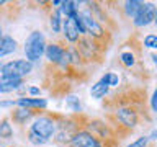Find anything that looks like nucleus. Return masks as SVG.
Here are the masks:
<instances>
[{
  "label": "nucleus",
  "instance_id": "nucleus-16",
  "mask_svg": "<svg viewBox=\"0 0 157 147\" xmlns=\"http://www.w3.org/2000/svg\"><path fill=\"white\" fill-rule=\"evenodd\" d=\"M141 0H128V2H124V7H123V12H124V17L128 18H134L137 12H139V8L142 7Z\"/></svg>",
  "mask_w": 157,
  "mask_h": 147
},
{
  "label": "nucleus",
  "instance_id": "nucleus-10",
  "mask_svg": "<svg viewBox=\"0 0 157 147\" xmlns=\"http://www.w3.org/2000/svg\"><path fill=\"white\" fill-rule=\"evenodd\" d=\"M15 106L36 111V110H46L48 101L44 100V98H26V96H21V98H18V100H15ZM36 113H39V111H36Z\"/></svg>",
  "mask_w": 157,
  "mask_h": 147
},
{
  "label": "nucleus",
  "instance_id": "nucleus-25",
  "mask_svg": "<svg viewBox=\"0 0 157 147\" xmlns=\"http://www.w3.org/2000/svg\"><path fill=\"white\" fill-rule=\"evenodd\" d=\"M147 142H149V139H147V136H142V137H139L137 141H134V142H131L128 147H147Z\"/></svg>",
  "mask_w": 157,
  "mask_h": 147
},
{
  "label": "nucleus",
  "instance_id": "nucleus-6",
  "mask_svg": "<svg viewBox=\"0 0 157 147\" xmlns=\"http://www.w3.org/2000/svg\"><path fill=\"white\" fill-rule=\"evenodd\" d=\"M31 70H33V64L29 61H25V59L10 61L7 64H3L2 69H0L2 75H12V77H20V78L31 74Z\"/></svg>",
  "mask_w": 157,
  "mask_h": 147
},
{
  "label": "nucleus",
  "instance_id": "nucleus-9",
  "mask_svg": "<svg viewBox=\"0 0 157 147\" xmlns=\"http://www.w3.org/2000/svg\"><path fill=\"white\" fill-rule=\"evenodd\" d=\"M64 52H66V47L57 43L46 44V47H44V56H46L49 64H52V66H59V62L62 61Z\"/></svg>",
  "mask_w": 157,
  "mask_h": 147
},
{
  "label": "nucleus",
  "instance_id": "nucleus-15",
  "mask_svg": "<svg viewBox=\"0 0 157 147\" xmlns=\"http://www.w3.org/2000/svg\"><path fill=\"white\" fill-rule=\"evenodd\" d=\"M120 62H121V66L126 67V69L134 67L137 64V54L132 51V49L131 51H121L120 52Z\"/></svg>",
  "mask_w": 157,
  "mask_h": 147
},
{
  "label": "nucleus",
  "instance_id": "nucleus-12",
  "mask_svg": "<svg viewBox=\"0 0 157 147\" xmlns=\"http://www.w3.org/2000/svg\"><path fill=\"white\" fill-rule=\"evenodd\" d=\"M23 85V78L12 77V75H0V93H8L18 90Z\"/></svg>",
  "mask_w": 157,
  "mask_h": 147
},
{
  "label": "nucleus",
  "instance_id": "nucleus-21",
  "mask_svg": "<svg viewBox=\"0 0 157 147\" xmlns=\"http://www.w3.org/2000/svg\"><path fill=\"white\" fill-rule=\"evenodd\" d=\"M28 141L31 142L33 145H36V147H39V145H43V144H46V139H43V137H39L38 134H34V132H31V131H28Z\"/></svg>",
  "mask_w": 157,
  "mask_h": 147
},
{
  "label": "nucleus",
  "instance_id": "nucleus-14",
  "mask_svg": "<svg viewBox=\"0 0 157 147\" xmlns=\"http://www.w3.org/2000/svg\"><path fill=\"white\" fill-rule=\"evenodd\" d=\"M17 51V41L12 36H0V59Z\"/></svg>",
  "mask_w": 157,
  "mask_h": 147
},
{
  "label": "nucleus",
  "instance_id": "nucleus-19",
  "mask_svg": "<svg viewBox=\"0 0 157 147\" xmlns=\"http://www.w3.org/2000/svg\"><path fill=\"white\" fill-rule=\"evenodd\" d=\"M49 23H51L52 33H59V31H61V26H62V15L59 13V10L54 8L52 12H51V17H49Z\"/></svg>",
  "mask_w": 157,
  "mask_h": 147
},
{
  "label": "nucleus",
  "instance_id": "nucleus-11",
  "mask_svg": "<svg viewBox=\"0 0 157 147\" xmlns=\"http://www.w3.org/2000/svg\"><path fill=\"white\" fill-rule=\"evenodd\" d=\"M95 141L97 139L87 129H78L75 134L72 136V139L67 144V147H87V145H90L92 142H95Z\"/></svg>",
  "mask_w": 157,
  "mask_h": 147
},
{
  "label": "nucleus",
  "instance_id": "nucleus-3",
  "mask_svg": "<svg viewBox=\"0 0 157 147\" xmlns=\"http://www.w3.org/2000/svg\"><path fill=\"white\" fill-rule=\"evenodd\" d=\"M77 15H78V18H80V21L83 24L85 36L95 39V41H98V43H101V44H105V46H106V43H108V31L103 28V24H100L95 18H93V15L90 13V10H88V8L78 10Z\"/></svg>",
  "mask_w": 157,
  "mask_h": 147
},
{
  "label": "nucleus",
  "instance_id": "nucleus-4",
  "mask_svg": "<svg viewBox=\"0 0 157 147\" xmlns=\"http://www.w3.org/2000/svg\"><path fill=\"white\" fill-rule=\"evenodd\" d=\"M57 118L59 116H56V115H38L34 118L29 131L38 134L39 137H43V139L49 141L54 136V132H56Z\"/></svg>",
  "mask_w": 157,
  "mask_h": 147
},
{
  "label": "nucleus",
  "instance_id": "nucleus-24",
  "mask_svg": "<svg viewBox=\"0 0 157 147\" xmlns=\"http://www.w3.org/2000/svg\"><path fill=\"white\" fill-rule=\"evenodd\" d=\"M116 144L113 141H95V142H92L90 145H87V147H115Z\"/></svg>",
  "mask_w": 157,
  "mask_h": 147
},
{
  "label": "nucleus",
  "instance_id": "nucleus-7",
  "mask_svg": "<svg viewBox=\"0 0 157 147\" xmlns=\"http://www.w3.org/2000/svg\"><path fill=\"white\" fill-rule=\"evenodd\" d=\"M155 15H157V10H155L154 3H142V7L139 8L137 15L132 18V24L136 28H144L154 21Z\"/></svg>",
  "mask_w": 157,
  "mask_h": 147
},
{
  "label": "nucleus",
  "instance_id": "nucleus-27",
  "mask_svg": "<svg viewBox=\"0 0 157 147\" xmlns=\"http://www.w3.org/2000/svg\"><path fill=\"white\" fill-rule=\"evenodd\" d=\"M28 93H29V95H33V96H36V95H39V93H41V90H39L38 87H29V88H28Z\"/></svg>",
  "mask_w": 157,
  "mask_h": 147
},
{
  "label": "nucleus",
  "instance_id": "nucleus-8",
  "mask_svg": "<svg viewBox=\"0 0 157 147\" xmlns=\"http://www.w3.org/2000/svg\"><path fill=\"white\" fill-rule=\"evenodd\" d=\"M61 28H62V31H64V38H66L67 43H71V44H75L78 41V38L82 36L80 29H78V23H77L75 15L64 18Z\"/></svg>",
  "mask_w": 157,
  "mask_h": 147
},
{
  "label": "nucleus",
  "instance_id": "nucleus-20",
  "mask_svg": "<svg viewBox=\"0 0 157 147\" xmlns=\"http://www.w3.org/2000/svg\"><path fill=\"white\" fill-rule=\"evenodd\" d=\"M66 101H67V106L71 108V110L75 113V115L82 113V106H80V101H78V98H77V96L71 95V96H67V98H66Z\"/></svg>",
  "mask_w": 157,
  "mask_h": 147
},
{
  "label": "nucleus",
  "instance_id": "nucleus-30",
  "mask_svg": "<svg viewBox=\"0 0 157 147\" xmlns=\"http://www.w3.org/2000/svg\"><path fill=\"white\" fill-rule=\"evenodd\" d=\"M0 69H2V66H0Z\"/></svg>",
  "mask_w": 157,
  "mask_h": 147
},
{
  "label": "nucleus",
  "instance_id": "nucleus-26",
  "mask_svg": "<svg viewBox=\"0 0 157 147\" xmlns=\"http://www.w3.org/2000/svg\"><path fill=\"white\" fill-rule=\"evenodd\" d=\"M155 98H157V92H152V95H151V110H152V113H155V111H157Z\"/></svg>",
  "mask_w": 157,
  "mask_h": 147
},
{
  "label": "nucleus",
  "instance_id": "nucleus-1",
  "mask_svg": "<svg viewBox=\"0 0 157 147\" xmlns=\"http://www.w3.org/2000/svg\"><path fill=\"white\" fill-rule=\"evenodd\" d=\"M144 110L141 103H136L132 100L121 101L120 105L115 106L111 115V121L115 129H123L124 134L136 129L141 123V111ZM113 129V131H115Z\"/></svg>",
  "mask_w": 157,
  "mask_h": 147
},
{
  "label": "nucleus",
  "instance_id": "nucleus-22",
  "mask_svg": "<svg viewBox=\"0 0 157 147\" xmlns=\"http://www.w3.org/2000/svg\"><path fill=\"white\" fill-rule=\"evenodd\" d=\"M142 44H144L146 47H149V49H155L157 47V36L155 34H147V36L144 38V41H142Z\"/></svg>",
  "mask_w": 157,
  "mask_h": 147
},
{
  "label": "nucleus",
  "instance_id": "nucleus-23",
  "mask_svg": "<svg viewBox=\"0 0 157 147\" xmlns=\"http://www.w3.org/2000/svg\"><path fill=\"white\" fill-rule=\"evenodd\" d=\"M106 85L108 87H118L120 85V77L115 72H108L106 74Z\"/></svg>",
  "mask_w": 157,
  "mask_h": 147
},
{
  "label": "nucleus",
  "instance_id": "nucleus-29",
  "mask_svg": "<svg viewBox=\"0 0 157 147\" xmlns=\"http://www.w3.org/2000/svg\"><path fill=\"white\" fill-rule=\"evenodd\" d=\"M7 147H18V145H7Z\"/></svg>",
  "mask_w": 157,
  "mask_h": 147
},
{
  "label": "nucleus",
  "instance_id": "nucleus-17",
  "mask_svg": "<svg viewBox=\"0 0 157 147\" xmlns=\"http://www.w3.org/2000/svg\"><path fill=\"white\" fill-rule=\"evenodd\" d=\"M108 90H110V87L106 85V82L103 80V78H100L95 85H92V88H90V95L93 96V98H103L108 93Z\"/></svg>",
  "mask_w": 157,
  "mask_h": 147
},
{
  "label": "nucleus",
  "instance_id": "nucleus-28",
  "mask_svg": "<svg viewBox=\"0 0 157 147\" xmlns=\"http://www.w3.org/2000/svg\"><path fill=\"white\" fill-rule=\"evenodd\" d=\"M0 36H3V34H2V26H0Z\"/></svg>",
  "mask_w": 157,
  "mask_h": 147
},
{
  "label": "nucleus",
  "instance_id": "nucleus-5",
  "mask_svg": "<svg viewBox=\"0 0 157 147\" xmlns=\"http://www.w3.org/2000/svg\"><path fill=\"white\" fill-rule=\"evenodd\" d=\"M44 47H46V41L41 31H33L25 41V54H26V61L29 62H38L44 54Z\"/></svg>",
  "mask_w": 157,
  "mask_h": 147
},
{
  "label": "nucleus",
  "instance_id": "nucleus-13",
  "mask_svg": "<svg viewBox=\"0 0 157 147\" xmlns=\"http://www.w3.org/2000/svg\"><path fill=\"white\" fill-rule=\"evenodd\" d=\"M36 115V111H31V110H26V108H17V110H13L10 113V119H13V123H17V124L23 126L26 121H29L31 118Z\"/></svg>",
  "mask_w": 157,
  "mask_h": 147
},
{
  "label": "nucleus",
  "instance_id": "nucleus-18",
  "mask_svg": "<svg viewBox=\"0 0 157 147\" xmlns=\"http://www.w3.org/2000/svg\"><path fill=\"white\" fill-rule=\"evenodd\" d=\"M13 127L10 124V118H3L0 121V139H12Z\"/></svg>",
  "mask_w": 157,
  "mask_h": 147
},
{
  "label": "nucleus",
  "instance_id": "nucleus-2",
  "mask_svg": "<svg viewBox=\"0 0 157 147\" xmlns=\"http://www.w3.org/2000/svg\"><path fill=\"white\" fill-rule=\"evenodd\" d=\"M78 56H80L82 62H92V61H100L103 52L106 51V46L101 43L95 41V39L88 38V36H80L78 38V41L75 43Z\"/></svg>",
  "mask_w": 157,
  "mask_h": 147
}]
</instances>
